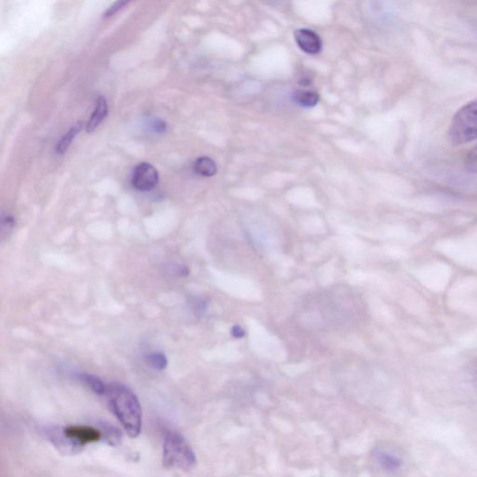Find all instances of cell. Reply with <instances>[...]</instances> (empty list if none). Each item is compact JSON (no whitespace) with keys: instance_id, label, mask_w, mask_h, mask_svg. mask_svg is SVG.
I'll list each match as a JSON object with an SVG mask.
<instances>
[{"instance_id":"cell-1","label":"cell","mask_w":477,"mask_h":477,"mask_svg":"<svg viewBox=\"0 0 477 477\" xmlns=\"http://www.w3.org/2000/svg\"><path fill=\"white\" fill-rule=\"evenodd\" d=\"M105 396L129 436L138 437L141 433L142 409L135 394L126 386L115 382L106 386Z\"/></svg>"},{"instance_id":"cell-2","label":"cell","mask_w":477,"mask_h":477,"mask_svg":"<svg viewBox=\"0 0 477 477\" xmlns=\"http://www.w3.org/2000/svg\"><path fill=\"white\" fill-rule=\"evenodd\" d=\"M195 453L181 434L168 431L163 443V463L167 469L188 471L196 466Z\"/></svg>"},{"instance_id":"cell-3","label":"cell","mask_w":477,"mask_h":477,"mask_svg":"<svg viewBox=\"0 0 477 477\" xmlns=\"http://www.w3.org/2000/svg\"><path fill=\"white\" fill-rule=\"evenodd\" d=\"M448 139L453 145H461L477 139V99L458 109L448 128Z\"/></svg>"},{"instance_id":"cell-4","label":"cell","mask_w":477,"mask_h":477,"mask_svg":"<svg viewBox=\"0 0 477 477\" xmlns=\"http://www.w3.org/2000/svg\"><path fill=\"white\" fill-rule=\"evenodd\" d=\"M159 182V173L150 163H140L135 167L132 176V184L136 190L148 191L153 190Z\"/></svg>"},{"instance_id":"cell-5","label":"cell","mask_w":477,"mask_h":477,"mask_svg":"<svg viewBox=\"0 0 477 477\" xmlns=\"http://www.w3.org/2000/svg\"><path fill=\"white\" fill-rule=\"evenodd\" d=\"M63 434L73 441L78 443L81 446L90 443H96L102 438V431L91 426H80V425H73L63 428Z\"/></svg>"},{"instance_id":"cell-6","label":"cell","mask_w":477,"mask_h":477,"mask_svg":"<svg viewBox=\"0 0 477 477\" xmlns=\"http://www.w3.org/2000/svg\"><path fill=\"white\" fill-rule=\"evenodd\" d=\"M294 41L304 53L317 54L322 50V41L314 30L302 29L294 32Z\"/></svg>"},{"instance_id":"cell-7","label":"cell","mask_w":477,"mask_h":477,"mask_svg":"<svg viewBox=\"0 0 477 477\" xmlns=\"http://www.w3.org/2000/svg\"><path fill=\"white\" fill-rule=\"evenodd\" d=\"M47 438L60 452L65 454H76L82 451L83 446L73 441L58 428H51L47 431Z\"/></svg>"},{"instance_id":"cell-8","label":"cell","mask_w":477,"mask_h":477,"mask_svg":"<svg viewBox=\"0 0 477 477\" xmlns=\"http://www.w3.org/2000/svg\"><path fill=\"white\" fill-rule=\"evenodd\" d=\"M374 460L384 469L387 471L399 470L403 466V461L396 455L391 453L381 448H375L372 452Z\"/></svg>"},{"instance_id":"cell-9","label":"cell","mask_w":477,"mask_h":477,"mask_svg":"<svg viewBox=\"0 0 477 477\" xmlns=\"http://www.w3.org/2000/svg\"><path fill=\"white\" fill-rule=\"evenodd\" d=\"M108 102H106L105 97L100 96L99 98L97 99L96 108H94L92 116H91L89 121H88L86 125L87 132L93 133L94 130L98 128L100 124H101L103 120L108 116Z\"/></svg>"},{"instance_id":"cell-10","label":"cell","mask_w":477,"mask_h":477,"mask_svg":"<svg viewBox=\"0 0 477 477\" xmlns=\"http://www.w3.org/2000/svg\"><path fill=\"white\" fill-rule=\"evenodd\" d=\"M99 426L101 428L103 437H104V440L108 445L111 446L120 445L121 439H123V434H121L120 430L104 421L101 422Z\"/></svg>"},{"instance_id":"cell-11","label":"cell","mask_w":477,"mask_h":477,"mask_svg":"<svg viewBox=\"0 0 477 477\" xmlns=\"http://www.w3.org/2000/svg\"><path fill=\"white\" fill-rule=\"evenodd\" d=\"M78 378L85 385L88 386L94 394H98V396H105L106 386L108 385H106L98 376L93 375V374L81 373L78 374Z\"/></svg>"},{"instance_id":"cell-12","label":"cell","mask_w":477,"mask_h":477,"mask_svg":"<svg viewBox=\"0 0 477 477\" xmlns=\"http://www.w3.org/2000/svg\"><path fill=\"white\" fill-rule=\"evenodd\" d=\"M194 170L199 175L211 178L217 174V164L209 157H200L194 163Z\"/></svg>"},{"instance_id":"cell-13","label":"cell","mask_w":477,"mask_h":477,"mask_svg":"<svg viewBox=\"0 0 477 477\" xmlns=\"http://www.w3.org/2000/svg\"><path fill=\"white\" fill-rule=\"evenodd\" d=\"M294 100L300 106L309 108L318 104L320 97L314 91L299 90L294 93Z\"/></svg>"},{"instance_id":"cell-14","label":"cell","mask_w":477,"mask_h":477,"mask_svg":"<svg viewBox=\"0 0 477 477\" xmlns=\"http://www.w3.org/2000/svg\"><path fill=\"white\" fill-rule=\"evenodd\" d=\"M82 130V123L78 121L76 123L74 126L71 127L68 130V132L65 133V135L62 136V138L60 139L58 144L56 145V153L57 154H63L69 148V145H71L73 140L77 138L78 133H81Z\"/></svg>"},{"instance_id":"cell-15","label":"cell","mask_w":477,"mask_h":477,"mask_svg":"<svg viewBox=\"0 0 477 477\" xmlns=\"http://www.w3.org/2000/svg\"><path fill=\"white\" fill-rule=\"evenodd\" d=\"M147 360L150 366L159 371H163L168 366V359L162 352H151L147 355Z\"/></svg>"},{"instance_id":"cell-16","label":"cell","mask_w":477,"mask_h":477,"mask_svg":"<svg viewBox=\"0 0 477 477\" xmlns=\"http://www.w3.org/2000/svg\"><path fill=\"white\" fill-rule=\"evenodd\" d=\"M466 167L468 172L477 173V145L468 152L466 158Z\"/></svg>"},{"instance_id":"cell-17","label":"cell","mask_w":477,"mask_h":477,"mask_svg":"<svg viewBox=\"0 0 477 477\" xmlns=\"http://www.w3.org/2000/svg\"><path fill=\"white\" fill-rule=\"evenodd\" d=\"M15 224H16V222H15L14 215L3 214L1 217V232L3 236L10 234L11 230H14Z\"/></svg>"},{"instance_id":"cell-18","label":"cell","mask_w":477,"mask_h":477,"mask_svg":"<svg viewBox=\"0 0 477 477\" xmlns=\"http://www.w3.org/2000/svg\"><path fill=\"white\" fill-rule=\"evenodd\" d=\"M132 1L133 0H117V1L115 2L113 5L111 6V7L108 9V11L105 12L104 17L113 16V15L121 10L124 6L129 4V3Z\"/></svg>"},{"instance_id":"cell-19","label":"cell","mask_w":477,"mask_h":477,"mask_svg":"<svg viewBox=\"0 0 477 477\" xmlns=\"http://www.w3.org/2000/svg\"><path fill=\"white\" fill-rule=\"evenodd\" d=\"M150 126L153 132L157 133H165L167 130V123L165 121L160 120V118H152L150 123Z\"/></svg>"},{"instance_id":"cell-20","label":"cell","mask_w":477,"mask_h":477,"mask_svg":"<svg viewBox=\"0 0 477 477\" xmlns=\"http://www.w3.org/2000/svg\"><path fill=\"white\" fill-rule=\"evenodd\" d=\"M232 333L235 338H242L245 336V330L241 327L235 326L232 327Z\"/></svg>"}]
</instances>
